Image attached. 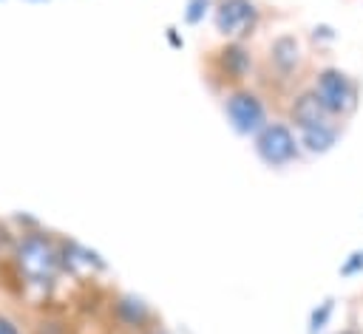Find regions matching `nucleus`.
<instances>
[{"label":"nucleus","instance_id":"1","mask_svg":"<svg viewBox=\"0 0 363 334\" xmlns=\"http://www.w3.org/2000/svg\"><path fill=\"white\" fill-rule=\"evenodd\" d=\"M17 260H20L23 275H26L28 280H34V283L51 280L54 272H57V263H60L54 246H51L45 238H40V235H31V238H26V241L20 243Z\"/></svg>","mask_w":363,"mask_h":334},{"label":"nucleus","instance_id":"2","mask_svg":"<svg viewBox=\"0 0 363 334\" xmlns=\"http://www.w3.org/2000/svg\"><path fill=\"white\" fill-rule=\"evenodd\" d=\"M258 156L267 161V164H286L298 156V142L295 136L289 133V127L284 125H264L261 133H258Z\"/></svg>","mask_w":363,"mask_h":334},{"label":"nucleus","instance_id":"3","mask_svg":"<svg viewBox=\"0 0 363 334\" xmlns=\"http://www.w3.org/2000/svg\"><path fill=\"white\" fill-rule=\"evenodd\" d=\"M315 96L320 99V105L326 108V113H343V110H349L352 102H354V91H352L349 76L340 74V71H335V68H326V71L318 76Z\"/></svg>","mask_w":363,"mask_h":334},{"label":"nucleus","instance_id":"4","mask_svg":"<svg viewBox=\"0 0 363 334\" xmlns=\"http://www.w3.org/2000/svg\"><path fill=\"white\" fill-rule=\"evenodd\" d=\"M255 17L258 11L250 0H221V6L216 8V25L227 37L250 34V28L255 25Z\"/></svg>","mask_w":363,"mask_h":334},{"label":"nucleus","instance_id":"5","mask_svg":"<svg viewBox=\"0 0 363 334\" xmlns=\"http://www.w3.org/2000/svg\"><path fill=\"white\" fill-rule=\"evenodd\" d=\"M227 116L238 133H255L264 127V105L255 93H233L227 99Z\"/></svg>","mask_w":363,"mask_h":334},{"label":"nucleus","instance_id":"6","mask_svg":"<svg viewBox=\"0 0 363 334\" xmlns=\"http://www.w3.org/2000/svg\"><path fill=\"white\" fill-rule=\"evenodd\" d=\"M292 119L301 130H306V127H315V125L326 122V108L320 105V99L315 93H303L292 105Z\"/></svg>","mask_w":363,"mask_h":334},{"label":"nucleus","instance_id":"7","mask_svg":"<svg viewBox=\"0 0 363 334\" xmlns=\"http://www.w3.org/2000/svg\"><path fill=\"white\" fill-rule=\"evenodd\" d=\"M335 139H337V130H335L332 125H326V122L303 130V144H306V150H312V153L329 150V147L335 144Z\"/></svg>","mask_w":363,"mask_h":334},{"label":"nucleus","instance_id":"8","mask_svg":"<svg viewBox=\"0 0 363 334\" xmlns=\"http://www.w3.org/2000/svg\"><path fill=\"white\" fill-rule=\"evenodd\" d=\"M272 59H275V65L284 68V71L295 68V62H298V42H295L292 37H281V40L272 45Z\"/></svg>","mask_w":363,"mask_h":334},{"label":"nucleus","instance_id":"9","mask_svg":"<svg viewBox=\"0 0 363 334\" xmlns=\"http://www.w3.org/2000/svg\"><path fill=\"white\" fill-rule=\"evenodd\" d=\"M224 65L238 76V74H244V71H247L250 59H247V54H244L241 48H227V51H224Z\"/></svg>","mask_w":363,"mask_h":334},{"label":"nucleus","instance_id":"10","mask_svg":"<svg viewBox=\"0 0 363 334\" xmlns=\"http://www.w3.org/2000/svg\"><path fill=\"white\" fill-rule=\"evenodd\" d=\"M329 314H332V300H323V303H320V309H315V311H312V320H309V331H312V334H318V331L326 326Z\"/></svg>","mask_w":363,"mask_h":334},{"label":"nucleus","instance_id":"11","mask_svg":"<svg viewBox=\"0 0 363 334\" xmlns=\"http://www.w3.org/2000/svg\"><path fill=\"white\" fill-rule=\"evenodd\" d=\"M119 311L128 317V323H139L147 311H145V303H139V300H122L119 303Z\"/></svg>","mask_w":363,"mask_h":334},{"label":"nucleus","instance_id":"12","mask_svg":"<svg viewBox=\"0 0 363 334\" xmlns=\"http://www.w3.org/2000/svg\"><path fill=\"white\" fill-rule=\"evenodd\" d=\"M207 6H210V0H190L187 3V23H199L201 17H204V11H207Z\"/></svg>","mask_w":363,"mask_h":334},{"label":"nucleus","instance_id":"13","mask_svg":"<svg viewBox=\"0 0 363 334\" xmlns=\"http://www.w3.org/2000/svg\"><path fill=\"white\" fill-rule=\"evenodd\" d=\"M360 269H363V252H354V255L340 266V275H346V277H349V275H357Z\"/></svg>","mask_w":363,"mask_h":334},{"label":"nucleus","instance_id":"14","mask_svg":"<svg viewBox=\"0 0 363 334\" xmlns=\"http://www.w3.org/2000/svg\"><path fill=\"white\" fill-rule=\"evenodd\" d=\"M0 334H20V331H17V326H14L11 320L0 317Z\"/></svg>","mask_w":363,"mask_h":334},{"label":"nucleus","instance_id":"15","mask_svg":"<svg viewBox=\"0 0 363 334\" xmlns=\"http://www.w3.org/2000/svg\"><path fill=\"white\" fill-rule=\"evenodd\" d=\"M343 334H352V331H343Z\"/></svg>","mask_w":363,"mask_h":334}]
</instances>
